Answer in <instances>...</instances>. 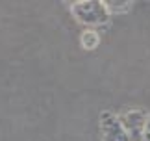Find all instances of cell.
<instances>
[{"mask_svg":"<svg viewBox=\"0 0 150 141\" xmlns=\"http://www.w3.org/2000/svg\"><path fill=\"white\" fill-rule=\"evenodd\" d=\"M72 15L87 26H102L109 22V13L104 2L98 0H83V2L72 4Z\"/></svg>","mask_w":150,"mask_h":141,"instance_id":"6da1fadb","label":"cell"},{"mask_svg":"<svg viewBox=\"0 0 150 141\" xmlns=\"http://www.w3.org/2000/svg\"><path fill=\"white\" fill-rule=\"evenodd\" d=\"M119 121L130 141H143V132H145V122H146L145 111H139V110L124 111V113L119 115Z\"/></svg>","mask_w":150,"mask_h":141,"instance_id":"7a4b0ae2","label":"cell"},{"mask_svg":"<svg viewBox=\"0 0 150 141\" xmlns=\"http://www.w3.org/2000/svg\"><path fill=\"white\" fill-rule=\"evenodd\" d=\"M100 137L102 141H130L119 121V115L113 111H104L100 115Z\"/></svg>","mask_w":150,"mask_h":141,"instance_id":"3957f363","label":"cell"},{"mask_svg":"<svg viewBox=\"0 0 150 141\" xmlns=\"http://www.w3.org/2000/svg\"><path fill=\"white\" fill-rule=\"evenodd\" d=\"M80 43H82V46L85 50H95L96 46H98V43H100V37H98V33L95 30H85V32H82Z\"/></svg>","mask_w":150,"mask_h":141,"instance_id":"277c9868","label":"cell"},{"mask_svg":"<svg viewBox=\"0 0 150 141\" xmlns=\"http://www.w3.org/2000/svg\"><path fill=\"white\" fill-rule=\"evenodd\" d=\"M130 4L132 2H104V6H106L108 13H124V11L130 9Z\"/></svg>","mask_w":150,"mask_h":141,"instance_id":"5b68a950","label":"cell"},{"mask_svg":"<svg viewBox=\"0 0 150 141\" xmlns=\"http://www.w3.org/2000/svg\"><path fill=\"white\" fill-rule=\"evenodd\" d=\"M143 141H150V115H146V122H145V132H143Z\"/></svg>","mask_w":150,"mask_h":141,"instance_id":"8992f818","label":"cell"}]
</instances>
